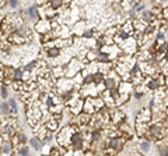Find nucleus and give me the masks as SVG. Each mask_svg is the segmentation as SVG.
<instances>
[{
  "mask_svg": "<svg viewBox=\"0 0 168 156\" xmlns=\"http://www.w3.org/2000/svg\"><path fill=\"white\" fill-rule=\"evenodd\" d=\"M31 145H32V148H34V149H36V150H39V149H41V146H42L41 142H39L36 138H32V139H31Z\"/></svg>",
  "mask_w": 168,
  "mask_h": 156,
  "instance_id": "obj_7",
  "label": "nucleus"
},
{
  "mask_svg": "<svg viewBox=\"0 0 168 156\" xmlns=\"http://www.w3.org/2000/svg\"><path fill=\"white\" fill-rule=\"evenodd\" d=\"M104 85H105V88L108 89V91H111L112 88L116 86V82L114 81V78H112V77H105V78H104Z\"/></svg>",
  "mask_w": 168,
  "mask_h": 156,
  "instance_id": "obj_5",
  "label": "nucleus"
},
{
  "mask_svg": "<svg viewBox=\"0 0 168 156\" xmlns=\"http://www.w3.org/2000/svg\"><path fill=\"white\" fill-rule=\"evenodd\" d=\"M48 53H49V56H58L59 54V49H49L48 50Z\"/></svg>",
  "mask_w": 168,
  "mask_h": 156,
  "instance_id": "obj_13",
  "label": "nucleus"
},
{
  "mask_svg": "<svg viewBox=\"0 0 168 156\" xmlns=\"http://www.w3.org/2000/svg\"><path fill=\"white\" fill-rule=\"evenodd\" d=\"M63 2L64 0H49V4H50V7H52L53 10H58V8L63 4Z\"/></svg>",
  "mask_w": 168,
  "mask_h": 156,
  "instance_id": "obj_6",
  "label": "nucleus"
},
{
  "mask_svg": "<svg viewBox=\"0 0 168 156\" xmlns=\"http://www.w3.org/2000/svg\"><path fill=\"white\" fill-rule=\"evenodd\" d=\"M0 107H2V111L4 114H8V105L7 103H2V106H0Z\"/></svg>",
  "mask_w": 168,
  "mask_h": 156,
  "instance_id": "obj_12",
  "label": "nucleus"
},
{
  "mask_svg": "<svg viewBox=\"0 0 168 156\" xmlns=\"http://www.w3.org/2000/svg\"><path fill=\"white\" fill-rule=\"evenodd\" d=\"M18 152L21 153V155H25V153H28V148H22V149H20Z\"/></svg>",
  "mask_w": 168,
  "mask_h": 156,
  "instance_id": "obj_16",
  "label": "nucleus"
},
{
  "mask_svg": "<svg viewBox=\"0 0 168 156\" xmlns=\"http://www.w3.org/2000/svg\"><path fill=\"white\" fill-rule=\"evenodd\" d=\"M111 117H112V121L116 123V124H119V123L125 121V119H126L125 113H123L122 110H112V111H111Z\"/></svg>",
  "mask_w": 168,
  "mask_h": 156,
  "instance_id": "obj_3",
  "label": "nucleus"
},
{
  "mask_svg": "<svg viewBox=\"0 0 168 156\" xmlns=\"http://www.w3.org/2000/svg\"><path fill=\"white\" fill-rule=\"evenodd\" d=\"M134 98H136V99H142L143 98V92H136V93H134Z\"/></svg>",
  "mask_w": 168,
  "mask_h": 156,
  "instance_id": "obj_14",
  "label": "nucleus"
},
{
  "mask_svg": "<svg viewBox=\"0 0 168 156\" xmlns=\"http://www.w3.org/2000/svg\"><path fill=\"white\" fill-rule=\"evenodd\" d=\"M84 35H86V38H91V36H92V31H87Z\"/></svg>",
  "mask_w": 168,
  "mask_h": 156,
  "instance_id": "obj_17",
  "label": "nucleus"
},
{
  "mask_svg": "<svg viewBox=\"0 0 168 156\" xmlns=\"http://www.w3.org/2000/svg\"><path fill=\"white\" fill-rule=\"evenodd\" d=\"M10 4H11V7H16V6H17V0H10Z\"/></svg>",
  "mask_w": 168,
  "mask_h": 156,
  "instance_id": "obj_18",
  "label": "nucleus"
},
{
  "mask_svg": "<svg viewBox=\"0 0 168 156\" xmlns=\"http://www.w3.org/2000/svg\"><path fill=\"white\" fill-rule=\"evenodd\" d=\"M164 127L161 125V123H153V124L148 125L147 128V138L150 141H160L161 138L165 136V132H164Z\"/></svg>",
  "mask_w": 168,
  "mask_h": 156,
  "instance_id": "obj_1",
  "label": "nucleus"
},
{
  "mask_svg": "<svg viewBox=\"0 0 168 156\" xmlns=\"http://www.w3.org/2000/svg\"><path fill=\"white\" fill-rule=\"evenodd\" d=\"M134 10H136V11H137V13H139V14H142L143 11L146 10V6L143 4V3H142V4H140V3H139V4H137L136 7H134Z\"/></svg>",
  "mask_w": 168,
  "mask_h": 156,
  "instance_id": "obj_11",
  "label": "nucleus"
},
{
  "mask_svg": "<svg viewBox=\"0 0 168 156\" xmlns=\"http://www.w3.org/2000/svg\"><path fill=\"white\" fill-rule=\"evenodd\" d=\"M28 15H30L31 18H35V17H36V8L35 7H30V8H28Z\"/></svg>",
  "mask_w": 168,
  "mask_h": 156,
  "instance_id": "obj_10",
  "label": "nucleus"
},
{
  "mask_svg": "<svg viewBox=\"0 0 168 156\" xmlns=\"http://www.w3.org/2000/svg\"><path fill=\"white\" fill-rule=\"evenodd\" d=\"M13 78H14V80H17V81L21 80V78H22V71H21V70H16V71H14Z\"/></svg>",
  "mask_w": 168,
  "mask_h": 156,
  "instance_id": "obj_9",
  "label": "nucleus"
},
{
  "mask_svg": "<svg viewBox=\"0 0 168 156\" xmlns=\"http://www.w3.org/2000/svg\"><path fill=\"white\" fill-rule=\"evenodd\" d=\"M165 38V32H162V31H157L156 32V41H164Z\"/></svg>",
  "mask_w": 168,
  "mask_h": 156,
  "instance_id": "obj_8",
  "label": "nucleus"
},
{
  "mask_svg": "<svg viewBox=\"0 0 168 156\" xmlns=\"http://www.w3.org/2000/svg\"><path fill=\"white\" fill-rule=\"evenodd\" d=\"M139 18H142V21L144 22V24H151V22H154L157 20L151 10H144L142 14H140Z\"/></svg>",
  "mask_w": 168,
  "mask_h": 156,
  "instance_id": "obj_2",
  "label": "nucleus"
},
{
  "mask_svg": "<svg viewBox=\"0 0 168 156\" xmlns=\"http://www.w3.org/2000/svg\"><path fill=\"white\" fill-rule=\"evenodd\" d=\"M10 145H4V146H3V152H6V153H8L10 152Z\"/></svg>",
  "mask_w": 168,
  "mask_h": 156,
  "instance_id": "obj_15",
  "label": "nucleus"
},
{
  "mask_svg": "<svg viewBox=\"0 0 168 156\" xmlns=\"http://www.w3.org/2000/svg\"><path fill=\"white\" fill-rule=\"evenodd\" d=\"M151 142L150 141H143V142H140L139 144V149H140V152H143V153H148L151 150Z\"/></svg>",
  "mask_w": 168,
  "mask_h": 156,
  "instance_id": "obj_4",
  "label": "nucleus"
}]
</instances>
